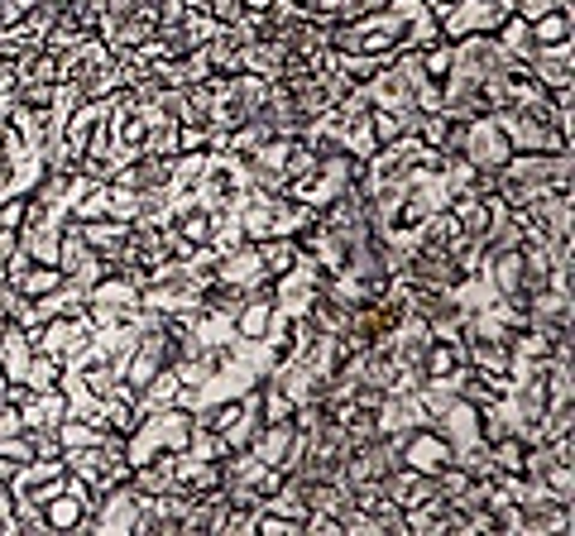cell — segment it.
<instances>
[{"label":"cell","mask_w":575,"mask_h":536,"mask_svg":"<svg viewBox=\"0 0 575 536\" xmlns=\"http://www.w3.org/2000/svg\"><path fill=\"white\" fill-rule=\"evenodd\" d=\"M393 446H399V460H403L407 470L431 474V479H437L446 465H455V446L431 422L427 426H413V431H403V436H393Z\"/></svg>","instance_id":"1"},{"label":"cell","mask_w":575,"mask_h":536,"mask_svg":"<svg viewBox=\"0 0 575 536\" xmlns=\"http://www.w3.org/2000/svg\"><path fill=\"white\" fill-rule=\"evenodd\" d=\"M513 15V0H455L441 34L446 39H465V34H494L503 20Z\"/></svg>","instance_id":"2"},{"label":"cell","mask_w":575,"mask_h":536,"mask_svg":"<svg viewBox=\"0 0 575 536\" xmlns=\"http://www.w3.org/2000/svg\"><path fill=\"white\" fill-rule=\"evenodd\" d=\"M465 158H470L475 168H499L513 158V144H509V134L499 130V120L494 115H475L470 120V130H465V149H461Z\"/></svg>","instance_id":"3"},{"label":"cell","mask_w":575,"mask_h":536,"mask_svg":"<svg viewBox=\"0 0 575 536\" xmlns=\"http://www.w3.org/2000/svg\"><path fill=\"white\" fill-rule=\"evenodd\" d=\"M29 360H34V340H29V331L10 321L5 331H0V374H5V379H24Z\"/></svg>","instance_id":"4"},{"label":"cell","mask_w":575,"mask_h":536,"mask_svg":"<svg viewBox=\"0 0 575 536\" xmlns=\"http://www.w3.org/2000/svg\"><path fill=\"white\" fill-rule=\"evenodd\" d=\"M465 364H475L479 374H513V350L509 340H465Z\"/></svg>","instance_id":"5"},{"label":"cell","mask_w":575,"mask_h":536,"mask_svg":"<svg viewBox=\"0 0 575 536\" xmlns=\"http://www.w3.org/2000/svg\"><path fill=\"white\" fill-rule=\"evenodd\" d=\"M44 522H48V532H87V508H82L77 494L63 489L44 503Z\"/></svg>","instance_id":"6"},{"label":"cell","mask_w":575,"mask_h":536,"mask_svg":"<svg viewBox=\"0 0 575 536\" xmlns=\"http://www.w3.org/2000/svg\"><path fill=\"white\" fill-rule=\"evenodd\" d=\"M533 44L537 48H561L575 44V10H547L533 20Z\"/></svg>","instance_id":"7"},{"label":"cell","mask_w":575,"mask_h":536,"mask_svg":"<svg viewBox=\"0 0 575 536\" xmlns=\"http://www.w3.org/2000/svg\"><path fill=\"white\" fill-rule=\"evenodd\" d=\"M10 288H15L20 297H29V302H34V297H48V292H58V288H63V268L34 259L20 278H10Z\"/></svg>","instance_id":"8"},{"label":"cell","mask_w":575,"mask_h":536,"mask_svg":"<svg viewBox=\"0 0 575 536\" xmlns=\"http://www.w3.org/2000/svg\"><path fill=\"white\" fill-rule=\"evenodd\" d=\"M297 259H303L297 240H288V235H269V240H259V264H264V273H269V278H283L288 268H297Z\"/></svg>","instance_id":"9"},{"label":"cell","mask_w":575,"mask_h":536,"mask_svg":"<svg viewBox=\"0 0 575 536\" xmlns=\"http://www.w3.org/2000/svg\"><path fill=\"white\" fill-rule=\"evenodd\" d=\"M20 383H29L34 393H44V388H58V383H63V360L44 355V350H34V360H29V369H24Z\"/></svg>","instance_id":"10"},{"label":"cell","mask_w":575,"mask_h":536,"mask_svg":"<svg viewBox=\"0 0 575 536\" xmlns=\"http://www.w3.org/2000/svg\"><path fill=\"white\" fill-rule=\"evenodd\" d=\"M58 82H15V106H34V111H48L53 106Z\"/></svg>","instance_id":"11"},{"label":"cell","mask_w":575,"mask_h":536,"mask_svg":"<svg viewBox=\"0 0 575 536\" xmlns=\"http://www.w3.org/2000/svg\"><path fill=\"white\" fill-rule=\"evenodd\" d=\"M369 130H375L379 149H383V144H393V139H399V134H403L399 115H393V111H379V106H369Z\"/></svg>","instance_id":"12"},{"label":"cell","mask_w":575,"mask_h":536,"mask_svg":"<svg viewBox=\"0 0 575 536\" xmlns=\"http://www.w3.org/2000/svg\"><path fill=\"white\" fill-rule=\"evenodd\" d=\"M187 10H211V0H183Z\"/></svg>","instance_id":"13"}]
</instances>
